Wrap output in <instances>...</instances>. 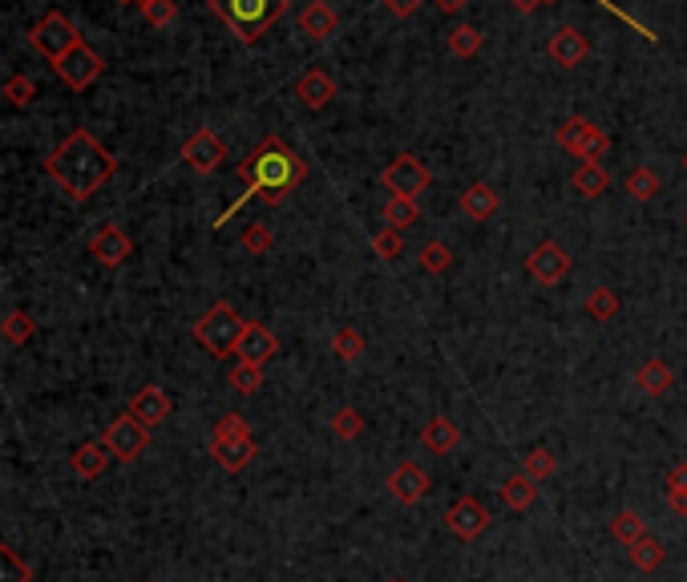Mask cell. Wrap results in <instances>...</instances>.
<instances>
[{"label":"cell","instance_id":"cell-1","mask_svg":"<svg viewBox=\"0 0 687 582\" xmlns=\"http://www.w3.org/2000/svg\"><path fill=\"white\" fill-rule=\"evenodd\" d=\"M304 174H308V166H304V158L300 154H291L275 134L271 138H263L251 154H247V162L239 166V178H243V194L239 199L215 219V227H227V219L247 203V199H263L267 207H279L283 203V194L291 190V186H300L304 182Z\"/></svg>","mask_w":687,"mask_h":582},{"label":"cell","instance_id":"cell-2","mask_svg":"<svg viewBox=\"0 0 687 582\" xmlns=\"http://www.w3.org/2000/svg\"><path fill=\"white\" fill-rule=\"evenodd\" d=\"M45 170L73 203H85L89 194H97L114 178L118 162L89 130H73L53 146V154L45 158Z\"/></svg>","mask_w":687,"mask_h":582},{"label":"cell","instance_id":"cell-3","mask_svg":"<svg viewBox=\"0 0 687 582\" xmlns=\"http://www.w3.org/2000/svg\"><path fill=\"white\" fill-rule=\"evenodd\" d=\"M215 13L239 33L243 45H255L287 13V0H215Z\"/></svg>","mask_w":687,"mask_h":582},{"label":"cell","instance_id":"cell-4","mask_svg":"<svg viewBox=\"0 0 687 582\" xmlns=\"http://www.w3.org/2000/svg\"><path fill=\"white\" fill-rule=\"evenodd\" d=\"M251 320H243L231 304H215L211 312L199 316V324H194V340H199L211 356H227V352H239V340L247 332Z\"/></svg>","mask_w":687,"mask_h":582},{"label":"cell","instance_id":"cell-5","mask_svg":"<svg viewBox=\"0 0 687 582\" xmlns=\"http://www.w3.org/2000/svg\"><path fill=\"white\" fill-rule=\"evenodd\" d=\"M558 146L570 154V158H578V162H603V154H607V130H599L595 122H586V118H570V122H562L558 126Z\"/></svg>","mask_w":687,"mask_h":582},{"label":"cell","instance_id":"cell-6","mask_svg":"<svg viewBox=\"0 0 687 582\" xmlns=\"http://www.w3.org/2000/svg\"><path fill=\"white\" fill-rule=\"evenodd\" d=\"M380 182H384V190L392 194V199H409V203H417V194L429 190L433 174H429V166H425L421 158L401 154V158L388 162V170L380 174Z\"/></svg>","mask_w":687,"mask_h":582},{"label":"cell","instance_id":"cell-7","mask_svg":"<svg viewBox=\"0 0 687 582\" xmlns=\"http://www.w3.org/2000/svg\"><path fill=\"white\" fill-rule=\"evenodd\" d=\"M29 45H33L41 57H49V61L57 65L69 49L81 45V37H77V29H73V21H69L65 13H45V17L37 21V29L29 33Z\"/></svg>","mask_w":687,"mask_h":582},{"label":"cell","instance_id":"cell-8","mask_svg":"<svg viewBox=\"0 0 687 582\" xmlns=\"http://www.w3.org/2000/svg\"><path fill=\"white\" fill-rule=\"evenodd\" d=\"M110 449H114V457L118 461H138L142 453H146V445H150V429L134 417V413H122V417H114L110 425H106V437H102Z\"/></svg>","mask_w":687,"mask_h":582},{"label":"cell","instance_id":"cell-9","mask_svg":"<svg viewBox=\"0 0 687 582\" xmlns=\"http://www.w3.org/2000/svg\"><path fill=\"white\" fill-rule=\"evenodd\" d=\"M53 69H57V77H61L69 89H89L97 77H102L106 61H102V57H97V53H93V49L81 41V45H77V49H69V53H65V57H61Z\"/></svg>","mask_w":687,"mask_h":582},{"label":"cell","instance_id":"cell-10","mask_svg":"<svg viewBox=\"0 0 687 582\" xmlns=\"http://www.w3.org/2000/svg\"><path fill=\"white\" fill-rule=\"evenodd\" d=\"M182 162L194 170V174H215L223 162H227V146L219 142L215 130H194L182 146Z\"/></svg>","mask_w":687,"mask_h":582},{"label":"cell","instance_id":"cell-11","mask_svg":"<svg viewBox=\"0 0 687 582\" xmlns=\"http://www.w3.org/2000/svg\"><path fill=\"white\" fill-rule=\"evenodd\" d=\"M526 267H530V275H534L542 287H554V283H562V279L570 275V255H566V247H562V243L542 239V243L530 251Z\"/></svg>","mask_w":687,"mask_h":582},{"label":"cell","instance_id":"cell-12","mask_svg":"<svg viewBox=\"0 0 687 582\" xmlns=\"http://www.w3.org/2000/svg\"><path fill=\"white\" fill-rule=\"evenodd\" d=\"M445 526H449L453 538L473 542V538H481V534L489 530V510H485L477 498H457V502L445 510Z\"/></svg>","mask_w":687,"mask_h":582},{"label":"cell","instance_id":"cell-13","mask_svg":"<svg viewBox=\"0 0 687 582\" xmlns=\"http://www.w3.org/2000/svg\"><path fill=\"white\" fill-rule=\"evenodd\" d=\"M384 485H388V494L397 498L401 506H417V502L433 490V477H429L417 461H405V465H397V469L388 473V481H384Z\"/></svg>","mask_w":687,"mask_h":582},{"label":"cell","instance_id":"cell-14","mask_svg":"<svg viewBox=\"0 0 687 582\" xmlns=\"http://www.w3.org/2000/svg\"><path fill=\"white\" fill-rule=\"evenodd\" d=\"M89 255L102 267H122L134 255V243H130V235L118 223H102L93 231V239H89Z\"/></svg>","mask_w":687,"mask_h":582},{"label":"cell","instance_id":"cell-15","mask_svg":"<svg viewBox=\"0 0 687 582\" xmlns=\"http://www.w3.org/2000/svg\"><path fill=\"white\" fill-rule=\"evenodd\" d=\"M130 413H134L146 429H158L162 421H170L174 397L166 393V388H158V384H146V388H138V397L130 401Z\"/></svg>","mask_w":687,"mask_h":582},{"label":"cell","instance_id":"cell-16","mask_svg":"<svg viewBox=\"0 0 687 582\" xmlns=\"http://www.w3.org/2000/svg\"><path fill=\"white\" fill-rule=\"evenodd\" d=\"M546 53H550V61L558 65V69H578L582 61H586V53H591V41H586L578 29H570V25H562L554 37H550V45H546Z\"/></svg>","mask_w":687,"mask_h":582},{"label":"cell","instance_id":"cell-17","mask_svg":"<svg viewBox=\"0 0 687 582\" xmlns=\"http://www.w3.org/2000/svg\"><path fill=\"white\" fill-rule=\"evenodd\" d=\"M239 360H251V364H267L271 356H279V336L267 328V324H247V332H243V340H239V352H235Z\"/></svg>","mask_w":687,"mask_h":582},{"label":"cell","instance_id":"cell-18","mask_svg":"<svg viewBox=\"0 0 687 582\" xmlns=\"http://www.w3.org/2000/svg\"><path fill=\"white\" fill-rule=\"evenodd\" d=\"M110 461H118V457H114V449H110L106 441H85V445H77L73 457H69V465H73L77 477H102V473L110 469Z\"/></svg>","mask_w":687,"mask_h":582},{"label":"cell","instance_id":"cell-19","mask_svg":"<svg viewBox=\"0 0 687 582\" xmlns=\"http://www.w3.org/2000/svg\"><path fill=\"white\" fill-rule=\"evenodd\" d=\"M296 97H300L308 110H324L332 97H336V81H332L324 69H308V73L296 81Z\"/></svg>","mask_w":687,"mask_h":582},{"label":"cell","instance_id":"cell-20","mask_svg":"<svg viewBox=\"0 0 687 582\" xmlns=\"http://www.w3.org/2000/svg\"><path fill=\"white\" fill-rule=\"evenodd\" d=\"M336 29H340V17H336V9L328 5V0H312V5H304L300 33H308L312 41H328Z\"/></svg>","mask_w":687,"mask_h":582},{"label":"cell","instance_id":"cell-21","mask_svg":"<svg viewBox=\"0 0 687 582\" xmlns=\"http://www.w3.org/2000/svg\"><path fill=\"white\" fill-rule=\"evenodd\" d=\"M461 211L473 219V223H485L498 215V190L489 182H473L465 194H461Z\"/></svg>","mask_w":687,"mask_h":582},{"label":"cell","instance_id":"cell-22","mask_svg":"<svg viewBox=\"0 0 687 582\" xmlns=\"http://www.w3.org/2000/svg\"><path fill=\"white\" fill-rule=\"evenodd\" d=\"M534 498H538V481L534 477H526V473L506 477V485H502V506L510 514H526L534 506Z\"/></svg>","mask_w":687,"mask_h":582},{"label":"cell","instance_id":"cell-23","mask_svg":"<svg viewBox=\"0 0 687 582\" xmlns=\"http://www.w3.org/2000/svg\"><path fill=\"white\" fill-rule=\"evenodd\" d=\"M421 445H425L429 453L445 457V453H453V449L461 445V429H457L449 417H433V421L425 425V433H421Z\"/></svg>","mask_w":687,"mask_h":582},{"label":"cell","instance_id":"cell-24","mask_svg":"<svg viewBox=\"0 0 687 582\" xmlns=\"http://www.w3.org/2000/svg\"><path fill=\"white\" fill-rule=\"evenodd\" d=\"M211 453H215V461H219L227 473H239V469L251 465V457L259 453V445H255V437H235V441H227V445H215Z\"/></svg>","mask_w":687,"mask_h":582},{"label":"cell","instance_id":"cell-25","mask_svg":"<svg viewBox=\"0 0 687 582\" xmlns=\"http://www.w3.org/2000/svg\"><path fill=\"white\" fill-rule=\"evenodd\" d=\"M607 170L599 166V162H578L574 166V174H570V186L582 194V199H599V194L607 190Z\"/></svg>","mask_w":687,"mask_h":582},{"label":"cell","instance_id":"cell-26","mask_svg":"<svg viewBox=\"0 0 687 582\" xmlns=\"http://www.w3.org/2000/svg\"><path fill=\"white\" fill-rule=\"evenodd\" d=\"M671 380H675V372H671L667 360H647V364L635 372V384L643 388L647 397H663L667 388H671Z\"/></svg>","mask_w":687,"mask_h":582},{"label":"cell","instance_id":"cell-27","mask_svg":"<svg viewBox=\"0 0 687 582\" xmlns=\"http://www.w3.org/2000/svg\"><path fill=\"white\" fill-rule=\"evenodd\" d=\"M659 190H663V178H659L651 166H635V170L627 174V194H631L635 203H651Z\"/></svg>","mask_w":687,"mask_h":582},{"label":"cell","instance_id":"cell-28","mask_svg":"<svg viewBox=\"0 0 687 582\" xmlns=\"http://www.w3.org/2000/svg\"><path fill=\"white\" fill-rule=\"evenodd\" d=\"M631 562H635V570H643V574H651V570H659L663 562H667V550H663V542L659 538H643V542H635L631 546Z\"/></svg>","mask_w":687,"mask_h":582},{"label":"cell","instance_id":"cell-29","mask_svg":"<svg viewBox=\"0 0 687 582\" xmlns=\"http://www.w3.org/2000/svg\"><path fill=\"white\" fill-rule=\"evenodd\" d=\"M611 534H615L619 542L635 546V542H643V538H647V522H643L635 510H619V514L611 518Z\"/></svg>","mask_w":687,"mask_h":582},{"label":"cell","instance_id":"cell-30","mask_svg":"<svg viewBox=\"0 0 687 582\" xmlns=\"http://www.w3.org/2000/svg\"><path fill=\"white\" fill-rule=\"evenodd\" d=\"M231 388H235L239 397H251V393H259V388H263V364L239 360V364L231 368Z\"/></svg>","mask_w":687,"mask_h":582},{"label":"cell","instance_id":"cell-31","mask_svg":"<svg viewBox=\"0 0 687 582\" xmlns=\"http://www.w3.org/2000/svg\"><path fill=\"white\" fill-rule=\"evenodd\" d=\"M235 437H251V425H247L243 413H223V417L215 421V429H211V449H215V445H227V441H235Z\"/></svg>","mask_w":687,"mask_h":582},{"label":"cell","instance_id":"cell-32","mask_svg":"<svg viewBox=\"0 0 687 582\" xmlns=\"http://www.w3.org/2000/svg\"><path fill=\"white\" fill-rule=\"evenodd\" d=\"M413 223H417V203H409V199H388L384 203V227L405 235Z\"/></svg>","mask_w":687,"mask_h":582},{"label":"cell","instance_id":"cell-33","mask_svg":"<svg viewBox=\"0 0 687 582\" xmlns=\"http://www.w3.org/2000/svg\"><path fill=\"white\" fill-rule=\"evenodd\" d=\"M332 352H336L344 364H352V360L364 356V336H360L352 324H344V328H336V336H332Z\"/></svg>","mask_w":687,"mask_h":582},{"label":"cell","instance_id":"cell-34","mask_svg":"<svg viewBox=\"0 0 687 582\" xmlns=\"http://www.w3.org/2000/svg\"><path fill=\"white\" fill-rule=\"evenodd\" d=\"M615 312H619V296L611 287H595L591 296H586V316L591 320H615Z\"/></svg>","mask_w":687,"mask_h":582},{"label":"cell","instance_id":"cell-35","mask_svg":"<svg viewBox=\"0 0 687 582\" xmlns=\"http://www.w3.org/2000/svg\"><path fill=\"white\" fill-rule=\"evenodd\" d=\"M29 574V562L13 546H0V582H29Z\"/></svg>","mask_w":687,"mask_h":582},{"label":"cell","instance_id":"cell-36","mask_svg":"<svg viewBox=\"0 0 687 582\" xmlns=\"http://www.w3.org/2000/svg\"><path fill=\"white\" fill-rule=\"evenodd\" d=\"M332 433H336L340 441H356V437L364 433V417H360V409H352V405L336 409V417H332Z\"/></svg>","mask_w":687,"mask_h":582},{"label":"cell","instance_id":"cell-37","mask_svg":"<svg viewBox=\"0 0 687 582\" xmlns=\"http://www.w3.org/2000/svg\"><path fill=\"white\" fill-rule=\"evenodd\" d=\"M554 469H558V461H554V453H550L546 445L530 449V453H526V461H522V473H526V477H534V481H546Z\"/></svg>","mask_w":687,"mask_h":582},{"label":"cell","instance_id":"cell-38","mask_svg":"<svg viewBox=\"0 0 687 582\" xmlns=\"http://www.w3.org/2000/svg\"><path fill=\"white\" fill-rule=\"evenodd\" d=\"M372 251H376V259H401L405 255V235L384 227V231L372 235Z\"/></svg>","mask_w":687,"mask_h":582},{"label":"cell","instance_id":"cell-39","mask_svg":"<svg viewBox=\"0 0 687 582\" xmlns=\"http://www.w3.org/2000/svg\"><path fill=\"white\" fill-rule=\"evenodd\" d=\"M449 49H453V57H473L481 49V33L473 25H457L449 33Z\"/></svg>","mask_w":687,"mask_h":582},{"label":"cell","instance_id":"cell-40","mask_svg":"<svg viewBox=\"0 0 687 582\" xmlns=\"http://www.w3.org/2000/svg\"><path fill=\"white\" fill-rule=\"evenodd\" d=\"M449 263H453V251H449V243L433 239V243H425V247H421V267H425V271L441 275V271H445Z\"/></svg>","mask_w":687,"mask_h":582},{"label":"cell","instance_id":"cell-41","mask_svg":"<svg viewBox=\"0 0 687 582\" xmlns=\"http://www.w3.org/2000/svg\"><path fill=\"white\" fill-rule=\"evenodd\" d=\"M33 316L29 312H21V308H13L9 312V320H5V340L9 344H25V340H33Z\"/></svg>","mask_w":687,"mask_h":582},{"label":"cell","instance_id":"cell-42","mask_svg":"<svg viewBox=\"0 0 687 582\" xmlns=\"http://www.w3.org/2000/svg\"><path fill=\"white\" fill-rule=\"evenodd\" d=\"M271 243H275V235H271L267 223H251L247 235H243V251H251V255H267Z\"/></svg>","mask_w":687,"mask_h":582},{"label":"cell","instance_id":"cell-43","mask_svg":"<svg viewBox=\"0 0 687 582\" xmlns=\"http://www.w3.org/2000/svg\"><path fill=\"white\" fill-rule=\"evenodd\" d=\"M142 13H146V21H150L154 29H166V25L178 21V5H174V0H150Z\"/></svg>","mask_w":687,"mask_h":582},{"label":"cell","instance_id":"cell-44","mask_svg":"<svg viewBox=\"0 0 687 582\" xmlns=\"http://www.w3.org/2000/svg\"><path fill=\"white\" fill-rule=\"evenodd\" d=\"M33 93H37L33 77H9V81H5V97H9L13 106H29V102H33Z\"/></svg>","mask_w":687,"mask_h":582},{"label":"cell","instance_id":"cell-45","mask_svg":"<svg viewBox=\"0 0 687 582\" xmlns=\"http://www.w3.org/2000/svg\"><path fill=\"white\" fill-rule=\"evenodd\" d=\"M667 494H687V461H679V465L667 473Z\"/></svg>","mask_w":687,"mask_h":582},{"label":"cell","instance_id":"cell-46","mask_svg":"<svg viewBox=\"0 0 687 582\" xmlns=\"http://www.w3.org/2000/svg\"><path fill=\"white\" fill-rule=\"evenodd\" d=\"M380 5L388 9V13H397V17H409V13H417L425 0H380Z\"/></svg>","mask_w":687,"mask_h":582},{"label":"cell","instance_id":"cell-47","mask_svg":"<svg viewBox=\"0 0 687 582\" xmlns=\"http://www.w3.org/2000/svg\"><path fill=\"white\" fill-rule=\"evenodd\" d=\"M667 506H671V514L687 518V494H667Z\"/></svg>","mask_w":687,"mask_h":582},{"label":"cell","instance_id":"cell-48","mask_svg":"<svg viewBox=\"0 0 687 582\" xmlns=\"http://www.w3.org/2000/svg\"><path fill=\"white\" fill-rule=\"evenodd\" d=\"M437 9L453 17V13H465V9H469V0H437Z\"/></svg>","mask_w":687,"mask_h":582},{"label":"cell","instance_id":"cell-49","mask_svg":"<svg viewBox=\"0 0 687 582\" xmlns=\"http://www.w3.org/2000/svg\"><path fill=\"white\" fill-rule=\"evenodd\" d=\"M510 5H514L518 13H538V9L546 5V0H510Z\"/></svg>","mask_w":687,"mask_h":582},{"label":"cell","instance_id":"cell-50","mask_svg":"<svg viewBox=\"0 0 687 582\" xmlns=\"http://www.w3.org/2000/svg\"><path fill=\"white\" fill-rule=\"evenodd\" d=\"M122 5H142V0H122Z\"/></svg>","mask_w":687,"mask_h":582},{"label":"cell","instance_id":"cell-51","mask_svg":"<svg viewBox=\"0 0 687 582\" xmlns=\"http://www.w3.org/2000/svg\"><path fill=\"white\" fill-rule=\"evenodd\" d=\"M388 582H405V578H388Z\"/></svg>","mask_w":687,"mask_h":582},{"label":"cell","instance_id":"cell-52","mask_svg":"<svg viewBox=\"0 0 687 582\" xmlns=\"http://www.w3.org/2000/svg\"><path fill=\"white\" fill-rule=\"evenodd\" d=\"M683 162H687V158H683Z\"/></svg>","mask_w":687,"mask_h":582}]
</instances>
